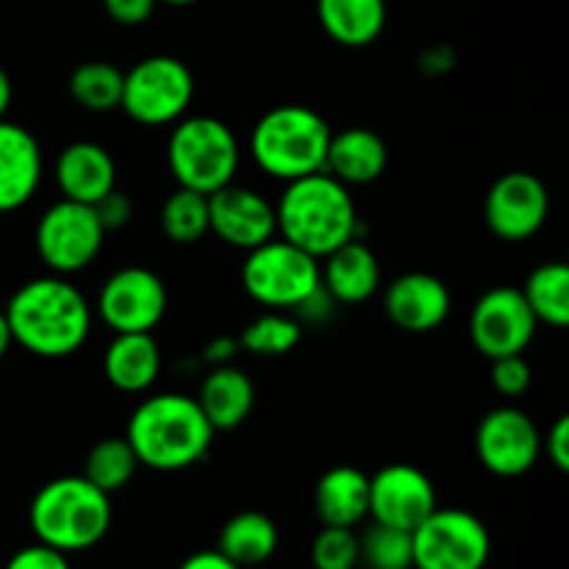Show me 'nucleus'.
Instances as JSON below:
<instances>
[{
  "label": "nucleus",
  "mask_w": 569,
  "mask_h": 569,
  "mask_svg": "<svg viewBox=\"0 0 569 569\" xmlns=\"http://www.w3.org/2000/svg\"><path fill=\"white\" fill-rule=\"evenodd\" d=\"M14 345L39 359H67L92 333V306L64 276H42L22 283L3 309Z\"/></svg>",
  "instance_id": "obj_1"
},
{
  "label": "nucleus",
  "mask_w": 569,
  "mask_h": 569,
  "mask_svg": "<svg viewBox=\"0 0 569 569\" xmlns=\"http://www.w3.org/2000/svg\"><path fill=\"white\" fill-rule=\"evenodd\" d=\"M278 237L317 261L350 239H361V220L350 187L333 176L311 172L283 187L276 203Z\"/></svg>",
  "instance_id": "obj_2"
},
{
  "label": "nucleus",
  "mask_w": 569,
  "mask_h": 569,
  "mask_svg": "<svg viewBox=\"0 0 569 569\" xmlns=\"http://www.w3.org/2000/svg\"><path fill=\"white\" fill-rule=\"evenodd\" d=\"M214 428L198 400L181 392L150 395L133 409L126 439L142 467L156 472L189 470L206 459L214 442Z\"/></svg>",
  "instance_id": "obj_3"
},
{
  "label": "nucleus",
  "mask_w": 569,
  "mask_h": 569,
  "mask_svg": "<svg viewBox=\"0 0 569 569\" xmlns=\"http://www.w3.org/2000/svg\"><path fill=\"white\" fill-rule=\"evenodd\" d=\"M28 522L37 542L61 553H81L103 542L109 533L111 495L83 476L53 478L33 495Z\"/></svg>",
  "instance_id": "obj_4"
},
{
  "label": "nucleus",
  "mask_w": 569,
  "mask_h": 569,
  "mask_svg": "<svg viewBox=\"0 0 569 569\" xmlns=\"http://www.w3.org/2000/svg\"><path fill=\"white\" fill-rule=\"evenodd\" d=\"M331 126L309 106H276L250 131L248 150L256 167L276 181H295L326 170Z\"/></svg>",
  "instance_id": "obj_5"
},
{
  "label": "nucleus",
  "mask_w": 569,
  "mask_h": 569,
  "mask_svg": "<svg viewBox=\"0 0 569 569\" xmlns=\"http://www.w3.org/2000/svg\"><path fill=\"white\" fill-rule=\"evenodd\" d=\"M242 148L231 128L209 114L181 117L167 139V167L178 187L211 194L233 183Z\"/></svg>",
  "instance_id": "obj_6"
},
{
  "label": "nucleus",
  "mask_w": 569,
  "mask_h": 569,
  "mask_svg": "<svg viewBox=\"0 0 569 569\" xmlns=\"http://www.w3.org/2000/svg\"><path fill=\"white\" fill-rule=\"evenodd\" d=\"M242 287L259 306L272 311H295L320 287V261L281 237L248 250L242 264Z\"/></svg>",
  "instance_id": "obj_7"
},
{
  "label": "nucleus",
  "mask_w": 569,
  "mask_h": 569,
  "mask_svg": "<svg viewBox=\"0 0 569 569\" xmlns=\"http://www.w3.org/2000/svg\"><path fill=\"white\" fill-rule=\"evenodd\" d=\"M194 100V76L176 56H148L122 76L120 109L144 128L176 126Z\"/></svg>",
  "instance_id": "obj_8"
},
{
  "label": "nucleus",
  "mask_w": 569,
  "mask_h": 569,
  "mask_svg": "<svg viewBox=\"0 0 569 569\" xmlns=\"http://www.w3.org/2000/svg\"><path fill=\"white\" fill-rule=\"evenodd\" d=\"M415 569H483L492 537L481 517L465 509H433L411 531Z\"/></svg>",
  "instance_id": "obj_9"
},
{
  "label": "nucleus",
  "mask_w": 569,
  "mask_h": 569,
  "mask_svg": "<svg viewBox=\"0 0 569 569\" xmlns=\"http://www.w3.org/2000/svg\"><path fill=\"white\" fill-rule=\"evenodd\" d=\"M106 231L92 206L64 200L42 211L33 231V244L53 276H76L100 256Z\"/></svg>",
  "instance_id": "obj_10"
},
{
  "label": "nucleus",
  "mask_w": 569,
  "mask_h": 569,
  "mask_svg": "<svg viewBox=\"0 0 569 569\" xmlns=\"http://www.w3.org/2000/svg\"><path fill=\"white\" fill-rule=\"evenodd\" d=\"M167 287L148 267L111 272L98 292V317L111 333H153L167 315Z\"/></svg>",
  "instance_id": "obj_11"
},
{
  "label": "nucleus",
  "mask_w": 569,
  "mask_h": 569,
  "mask_svg": "<svg viewBox=\"0 0 569 569\" xmlns=\"http://www.w3.org/2000/svg\"><path fill=\"white\" fill-rule=\"evenodd\" d=\"M537 328L539 322L531 306L515 287L489 289L470 311V342L489 361L526 353L537 337Z\"/></svg>",
  "instance_id": "obj_12"
},
{
  "label": "nucleus",
  "mask_w": 569,
  "mask_h": 569,
  "mask_svg": "<svg viewBox=\"0 0 569 569\" xmlns=\"http://www.w3.org/2000/svg\"><path fill=\"white\" fill-rule=\"evenodd\" d=\"M476 453L492 476L520 478L537 467L542 456V433L522 409L498 406L478 422Z\"/></svg>",
  "instance_id": "obj_13"
},
{
  "label": "nucleus",
  "mask_w": 569,
  "mask_h": 569,
  "mask_svg": "<svg viewBox=\"0 0 569 569\" xmlns=\"http://www.w3.org/2000/svg\"><path fill=\"white\" fill-rule=\"evenodd\" d=\"M489 231L503 242H528L545 228L550 214V194L542 178L515 170L489 187L483 203Z\"/></svg>",
  "instance_id": "obj_14"
},
{
  "label": "nucleus",
  "mask_w": 569,
  "mask_h": 569,
  "mask_svg": "<svg viewBox=\"0 0 569 569\" xmlns=\"http://www.w3.org/2000/svg\"><path fill=\"white\" fill-rule=\"evenodd\" d=\"M437 506V487L420 467L387 465L370 478L372 522L415 531Z\"/></svg>",
  "instance_id": "obj_15"
},
{
  "label": "nucleus",
  "mask_w": 569,
  "mask_h": 569,
  "mask_svg": "<svg viewBox=\"0 0 569 569\" xmlns=\"http://www.w3.org/2000/svg\"><path fill=\"white\" fill-rule=\"evenodd\" d=\"M209 231L228 248L248 253L278 237L276 206L256 189L228 183L209 194Z\"/></svg>",
  "instance_id": "obj_16"
},
{
  "label": "nucleus",
  "mask_w": 569,
  "mask_h": 569,
  "mask_svg": "<svg viewBox=\"0 0 569 569\" xmlns=\"http://www.w3.org/2000/svg\"><path fill=\"white\" fill-rule=\"evenodd\" d=\"M450 289L431 272H403L383 292V311L406 333H431L448 320Z\"/></svg>",
  "instance_id": "obj_17"
},
{
  "label": "nucleus",
  "mask_w": 569,
  "mask_h": 569,
  "mask_svg": "<svg viewBox=\"0 0 569 569\" xmlns=\"http://www.w3.org/2000/svg\"><path fill=\"white\" fill-rule=\"evenodd\" d=\"M42 172L39 139L17 122L0 120V214L22 209L37 194Z\"/></svg>",
  "instance_id": "obj_18"
},
{
  "label": "nucleus",
  "mask_w": 569,
  "mask_h": 569,
  "mask_svg": "<svg viewBox=\"0 0 569 569\" xmlns=\"http://www.w3.org/2000/svg\"><path fill=\"white\" fill-rule=\"evenodd\" d=\"M53 178L61 198L92 206L117 187V164L103 144L78 139L59 153Z\"/></svg>",
  "instance_id": "obj_19"
},
{
  "label": "nucleus",
  "mask_w": 569,
  "mask_h": 569,
  "mask_svg": "<svg viewBox=\"0 0 569 569\" xmlns=\"http://www.w3.org/2000/svg\"><path fill=\"white\" fill-rule=\"evenodd\" d=\"M320 283L333 303L359 306L370 300L381 287V264L372 248L361 239L339 244L320 259Z\"/></svg>",
  "instance_id": "obj_20"
},
{
  "label": "nucleus",
  "mask_w": 569,
  "mask_h": 569,
  "mask_svg": "<svg viewBox=\"0 0 569 569\" xmlns=\"http://www.w3.org/2000/svg\"><path fill=\"white\" fill-rule=\"evenodd\" d=\"M387 142L370 128H345L331 133L326 156V172L342 181L345 187H365L387 172Z\"/></svg>",
  "instance_id": "obj_21"
},
{
  "label": "nucleus",
  "mask_w": 569,
  "mask_h": 569,
  "mask_svg": "<svg viewBox=\"0 0 569 569\" xmlns=\"http://www.w3.org/2000/svg\"><path fill=\"white\" fill-rule=\"evenodd\" d=\"M161 372V350L153 333H114L103 353V376L126 395L148 392Z\"/></svg>",
  "instance_id": "obj_22"
},
{
  "label": "nucleus",
  "mask_w": 569,
  "mask_h": 569,
  "mask_svg": "<svg viewBox=\"0 0 569 569\" xmlns=\"http://www.w3.org/2000/svg\"><path fill=\"white\" fill-rule=\"evenodd\" d=\"M198 406L214 431H233L256 406V387L248 372L233 365L211 367L198 392Z\"/></svg>",
  "instance_id": "obj_23"
},
{
  "label": "nucleus",
  "mask_w": 569,
  "mask_h": 569,
  "mask_svg": "<svg viewBox=\"0 0 569 569\" xmlns=\"http://www.w3.org/2000/svg\"><path fill=\"white\" fill-rule=\"evenodd\" d=\"M315 511L322 526L356 528L370 517V478L356 467H331L315 487Z\"/></svg>",
  "instance_id": "obj_24"
},
{
  "label": "nucleus",
  "mask_w": 569,
  "mask_h": 569,
  "mask_svg": "<svg viewBox=\"0 0 569 569\" xmlns=\"http://www.w3.org/2000/svg\"><path fill=\"white\" fill-rule=\"evenodd\" d=\"M317 20L342 48H367L387 28V0H317Z\"/></svg>",
  "instance_id": "obj_25"
},
{
  "label": "nucleus",
  "mask_w": 569,
  "mask_h": 569,
  "mask_svg": "<svg viewBox=\"0 0 569 569\" xmlns=\"http://www.w3.org/2000/svg\"><path fill=\"white\" fill-rule=\"evenodd\" d=\"M217 550L242 569L264 565L278 550L276 522L261 511H239L222 526Z\"/></svg>",
  "instance_id": "obj_26"
},
{
  "label": "nucleus",
  "mask_w": 569,
  "mask_h": 569,
  "mask_svg": "<svg viewBox=\"0 0 569 569\" xmlns=\"http://www.w3.org/2000/svg\"><path fill=\"white\" fill-rule=\"evenodd\" d=\"M537 322L550 328L569 326V270L565 261H545L520 289Z\"/></svg>",
  "instance_id": "obj_27"
},
{
  "label": "nucleus",
  "mask_w": 569,
  "mask_h": 569,
  "mask_svg": "<svg viewBox=\"0 0 569 569\" xmlns=\"http://www.w3.org/2000/svg\"><path fill=\"white\" fill-rule=\"evenodd\" d=\"M139 461L126 437H106L92 445L83 461V478L103 489L106 495L120 492L137 476Z\"/></svg>",
  "instance_id": "obj_28"
},
{
  "label": "nucleus",
  "mask_w": 569,
  "mask_h": 569,
  "mask_svg": "<svg viewBox=\"0 0 569 569\" xmlns=\"http://www.w3.org/2000/svg\"><path fill=\"white\" fill-rule=\"evenodd\" d=\"M122 76L126 72L120 67L109 64V61H83V64H78L72 70L70 83H67L70 87V98L81 109L94 111V114L120 109Z\"/></svg>",
  "instance_id": "obj_29"
},
{
  "label": "nucleus",
  "mask_w": 569,
  "mask_h": 569,
  "mask_svg": "<svg viewBox=\"0 0 569 569\" xmlns=\"http://www.w3.org/2000/svg\"><path fill=\"white\" fill-rule=\"evenodd\" d=\"M161 231L176 244H194L209 233V194L178 187L161 203Z\"/></svg>",
  "instance_id": "obj_30"
},
{
  "label": "nucleus",
  "mask_w": 569,
  "mask_h": 569,
  "mask_svg": "<svg viewBox=\"0 0 569 569\" xmlns=\"http://www.w3.org/2000/svg\"><path fill=\"white\" fill-rule=\"evenodd\" d=\"M303 339V322L298 317L287 315V311L267 309L264 315L248 322L239 337V348L248 350L253 356H264V359H276V356L292 353Z\"/></svg>",
  "instance_id": "obj_31"
},
{
  "label": "nucleus",
  "mask_w": 569,
  "mask_h": 569,
  "mask_svg": "<svg viewBox=\"0 0 569 569\" xmlns=\"http://www.w3.org/2000/svg\"><path fill=\"white\" fill-rule=\"evenodd\" d=\"M359 567L367 569H415L411 531L372 522L359 537Z\"/></svg>",
  "instance_id": "obj_32"
},
{
  "label": "nucleus",
  "mask_w": 569,
  "mask_h": 569,
  "mask_svg": "<svg viewBox=\"0 0 569 569\" xmlns=\"http://www.w3.org/2000/svg\"><path fill=\"white\" fill-rule=\"evenodd\" d=\"M315 569H356L359 567V533L353 528L322 526L311 542Z\"/></svg>",
  "instance_id": "obj_33"
},
{
  "label": "nucleus",
  "mask_w": 569,
  "mask_h": 569,
  "mask_svg": "<svg viewBox=\"0 0 569 569\" xmlns=\"http://www.w3.org/2000/svg\"><path fill=\"white\" fill-rule=\"evenodd\" d=\"M531 365L526 361V353L492 359V387L503 398H522L531 389Z\"/></svg>",
  "instance_id": "obj_34"
},
{
  "label": "nucleus",
  "mask_w": 569,
  "mask_h": 569,
  "mask_svg": "<svg viewBox=\"0 0 569 569\" xmlns=\"http://www.w3.org/2000/svg\"><path fill=\"white\" fill-rule=\"evenodd\" d=\"M3 569H72L70 561H67V553L50 548V545H28V548H20L9 561H6Z\"/></svg>",
  "instance_id": "obj_35"
},
{
  "label": "nucleus",
  "mask_w": 569,
  "mask_h": 569,
  "mask_svg": "<svg viewBox=\"0 0 569 569\" xmlns=\"http://www.w3.org/2000/svg\"><path fill=\"white\" fill-rule=\"evenodd\" d=\"M94 214H98L100 226H103V231H120V228H126L128 222H131V214H133V206H131V198H128L126 192H120V189H111L109 194H103V198L98 200V203H92Z\"/></svg>",
  "instance_id": "obj_36"
},
{
  "label": "nucleus",
  "mask_w": 569,
  "mask_h": 569,
  "mask_svg": "<svg viewBox=\"0 0 569 569\" xmlns=\"http://www.w3.org/2000/svg\"><path fill=\"white\" fill-rule=\"evenodd\" d=\"M159 0H103V9L117 26H142L153 17Z\"/></svg>",
  "instance_id": "obj_37"
},
{
  "label": "nucleus",
  "mask_w": 569,
  "mask_h": 569,
  "mask_svg": "<svg viewBox=\"0 0 569 569\" xmlns=\"http://www.w3.org/2000/svg\"><path fill=\"white\" fill-rule=\"evenodd\" d=\"M545 453H548L550 465L559 472L569 470V417H559L553 428L548 431V439L542 442Z\"/></svg>",
  "instance_id": "obj_38"
},
{
  "label": "nucleus",
  "mask_w": 569,
  "mask_h": 569,
  "mask_svg": "<svg viewBox=\"0 0 569 569\" xmlns=\"http://www.w3.org/2000/svg\"><path fill=\"white\" fill-rule=\"evenodd\" d=\"M239 350H242V348H239V339H233V337H214L203 348V361L209 367H226V365H231L233 359H237Z\"/></svg>",
  "instance_id": "obj_39"
},
{
  "label": "nucleus",
  "mask_w": 569,
  "mask_h": 569,
  "mask_svg": "<svg viewBox=\"0 0 569 569\" xmlns=\"http://www.w3.org/2000/svg\"><path fill=\"white\" fill-rule=\"evenodd\" d=\"M178 569H242V567H237L231 559H226L220 550H198V553H192L189 559H183Z\"/></svg>",
  "instance_id": "obj_40"
},
{
  "label": "nucleus",
  "mask_w": 569,
  "mask_h": 569,
  "mask_svg": "<svg viewBox=\"0 0 569 569\" xmlns=\"http://www.w3.org/2000/svg\"><path fill=\"white\" fill-rule=\"evenodd\" d=\"M11 98H14V87H11L9 72L0 67V120H6V111H9Z\"/></svg>",
  "instance_id": "obj_41"
},
{
  "label": "nucleus",
  "mask_w": 569,
  "mask_h": 569,
  "mask_svg": "<svg viewBox=\"0 0 569 569\" xmlns=\"http://www.w3.org/2000/svg\"><path fill=\"white\" fill-rule=\"evenodd\" d=\"M11 345H14V339H11L9 322H6V315H3V311H0V359H3V356L9 353Z\"/></svg>",
  "instance_id": "obj_42"
},
{
  "label": "nucleus",
  "mask_w": 569,
  "mask_h": 569,
  "mask_svg": "<svg viewBox=\"0 0 569 569\" xmlns=\"http://www.w3.org/2000/svg\"><path fill=\"white\" fill-rule=\"evenodd\" d=\"M159 3H167V6H192V3H198V0H159Z\"/></svg>",
  "instance_id": "obj_43"
}]
</instances>
